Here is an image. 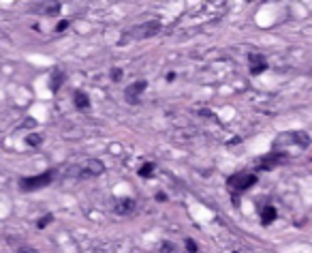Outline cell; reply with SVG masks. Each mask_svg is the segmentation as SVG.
I'll list each match as a JSON object with an SVG mask.
<instances>
[{
	"label": "cell",
	"mask_w": 312,
	"mask_h": 253,
	"mask_svg": "<svg viewBox=\"0 0 312 253\" xmlns=\"http://www.w3.org/2000/svg\"><path fill=\"white\" fill-rule=\"evenodd\" d=\"M67 82V75H65V71L62 69H54V73H52V77H50V88H52V92H58L60 90V86Z\"/></svg>",
	"instance_id": "30bf717a"
},
{
	"label": "cell",
	"mask_w": 312,
	"mask_h": 253,
	"mask_svg": "<svg viewBox=\"0 0 312 253\" xmlns=\"http://www.w3.org/2000/svg\"><path fill=\"white\" fill-rule=\"evenodd\" d=\"M248 62H250V73L252 75H261L263 71L267 69V62L261 54H250V56H248Z\"/></svg>",
	"instance_id": "9c48e42d"
},
{
	"label": "cell",
	"mask_w": 312,
	"mask_h": 253,
	"mask_svg": "<svg viewBox=\"0 0 312 253\" xmlns=\"http://www.w3.org/2000/svg\"><path fill=\"white\" fill-rule=\"evenodd\" d=\"M47 223H52V215H45V217H41L39 219V230H43V227H47Z\"/></svg>",
	"instance_id": "9a60e30c"
},
{
	"label": "cell",
	"mask_w": 312,
	"mask_h": 253,
	"mask_svg": "<svg viewBox=\"0 0 312 253\" xmlns=\"http://www.w3.org/2000/svg\"><path fill=\"white\" fill-rule=\"evenodd\" d=\"M276 215H278V212H276L274 206H269V204H267V206H263V208H261V223H263V225H269L271 221L276 219Z\"/></svg>",
	"instance_id": "7c38bea8"
},
{
	"label": "cell",
	"mask_w": 312,
	"mask_h": 253,
	"mask_svg": "<svg viewBox=\"0 0 312 253\" xmlns=\"http://www.w3.org/2000/svg\"><path fill=\"white\" fill-rule=\"evenodd\" d=\"M120 77H122V71H120V69H114V71H111V80H114V82H118Z\"/></svg>",
	"instance_id": "e0dca14e"
},
{
	"label": "cell",
	"mask_w": 312,
	"mask_h": 253,
	"mask_svg": "<svg viewBox=\"0 0 312 253\" xmlns=\"http://www.w3.org/2000/svg\"><path fill=\"white\" fill-rule=\"evenodd\" d=\"M33 11L39 15H56L60 11V3L58 0H43V5H37Z\"/></svg>",
	"instance_id": "ba28073f"
},
{
	"label": "cell",
	"mask_w": 312,
	"mask_h": 253,
	"mask_svg": "<svg viewBox=\"0 0 312 253\" xmlns=\"http://www.w3.org/2000/svg\"><path fill=\"white\" fill-rule=\"evenodd\" d=\"M139 176H141V178H152V176H154V165H152V163L141 165V170H139Z\"/></svg>",
	"instance_id": "4fadbf2b"
},
{
	"label": "cell",
	"mask_w": 312,
	"mask_h": 253,
	"mask_svg": "<svg viewBox=\"0 0 312 253\" xmlns=\"http://www.w3.org/2000/svg\"><path fill=\"white\" fill-rule=\"evenodd\" d=\"M41 136H37V133H35V136H33V133H30V136L26 138V144H30V146H39V144H41Z\"/></svg>",
	"instance_id": "5bb4252c"
},
{
	"label": "cell",
	"mask_w": 312,
	"mask_h": 253,
	"mask_svg": "<svg viewBox=\"0 0 312 253\" xmlns=\"http://www.w3.org/2000/svg\"><path fill=\"white\" fill-rule=\"evenodd\" d=\"M135 206H137V204H135V200H131V197H118L114 202V212L116 215H131Z\"/></svg>",
	"instance_id": "8992f818"
},
{
	"label": "cell",
	"mask_w": 312,
	"mask_h": 253,
	"mask_svg": "<svg viewBox=\"0 0 312 253\" xmlns=\"http://www.w3.org/2000/svg\"><path fill=\"white\" fill-rule=\"evenodd\" d=\"M105 172V163L101 159H86L84 163L75 165V168H71V176L75 178H97L101 174Z\"/></svg>",
	"instance_id": "7a4b0ae2"
},
{
	"label": "cell",
	"mask_w": 312,
	"mask_h": 253,
	"mask_svg": "<svg viewBox=\"0 0 312 253\" xmlns=\"http://www.w3.org/2000/svg\"><path fill=\"white\" fill-rule=\"evenodd\" d=\"M284 163V157L278 155V153H271V155H265L263 159L259 161V170H274L278 165Z\"/></svg>",
	"instance_id": "52a82bcc"
},
{
	"label": "cell",
	"mask_w": 312,
	"mask_h": 253,
	"mask_svg": "<svg viewBox=\"0 0 312 253\" xmlns=\"http://www.w3.org/2000/svg\"><path fill=\"white\" fill-rule=\"evenodd\" d=\"M163 251H173V244L171 242H165L163 244Z\"/></svg>",
	"instance_id": "d6986e66"
},
{
	"label": "cell",
	"mask_w": 312,
	"mask_h": 253,
	"mask_svg": "<svg viewBox=\"0 0 312 253\" xmlns=\"http://www.w3.org/2000/svg\"><path fill=\"white\" fill-rule=\"evenodd\" d=\"M254 183H257V176H254V174L237 172V174H233V176H229L227 187H229L233 193H242V191H246V189H250Z\"/></svg>",
	"instance_id": "277c9868"
},
{
	"label": "cell",
	"mask_w": 312,
	"mask_h": 253,
	"mask_svg": "<svg viewBox=\"0 0 312 253\" xmlns=\"http://www.w3.org/2000/svg\"><path fill=\"white\" fill-rule=\"evenodd\" d=\"M67 28H69V22L62 20V22H58V26H56V33H62V30H67Z\"/></svg>",
	"instance_id": "2e32d148"
},
{
	"label": "cell",
	"mask_w": 312,
	"mask_h": 253,
	"mask_svg": "<svg viewBox=\"0 0 312 253\" xmlns=\"http://www.w3.org/2000/svg\"><path fill=\"white\" fill-rule=\"evenodd\" d=\"M54 180V172L47 170L39 176H28V178H20V189L22 191H39V189H45Z\"/></svg>",
	"instance_id": "3957f363"
},
{
	"label": "cell",
	"mask_w": 312,
	"mask_h": 253,
	"mask_svg": "<svg viewBox=\"0 0 312 253\" xmlns=\"http://www.w3.org/2000/svg\"><path fill=\"white\" fill-rule=\"evenodd\" d=\"M73 101H75V107L77 109H88V107H90V97H88L84 90H75Z\"/></svg>",
	"instance_id": "8fae6325"
},
{
	"label": "cell",
	"mask_w": 312,
	"mask_h": 253,
	"mask_svg": "<svg viewBox=\"0 0 312 253\" xmlns=\"http://www.w3.org/2000/svg\"><path fill=\"white\" fill-rule=\"evenodd\" d=\"M146 86H148V82H146V80H139V82H133L131 86H126V90H124V99H126V103L137 105L139 101H141V94L146 92Z\"/></svg>",
	"instance_id": "5b68a950"
},
{
	"label": "cell",
	"mask_w": 312,
	"mask_h": 253,
	"mask_svg": "<svg viewBox=\"0 0 312 253\" xmlns=\"http://www.w3.org/2000/svg\"><path fill=\"white\" fill-rule=\"evenodd\" d=\"M161 33V22H143V24H137V26H133L129 30H124L122 39H120V43H129V41H139V39H150Z\"/></svg>",
	"instance_id": "6da1fadb"
},
{
	"label": "cell",
	"mask_w": 312,
	"mask_h": 253,
	"mask_svg": "<svg viewBox=\"0 0 312 253\" xmlns=\"http://www.w3.org/2000/svg\"><path fill=\"white\" fill-rule=\"evenodd\" d=\"M186 249H188V251H197V244H195L193 238H186Z\"/></svg>",
	"instance_id": "ac0fdd59"
}]
</instances>
